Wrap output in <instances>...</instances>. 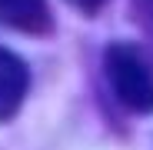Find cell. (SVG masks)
<instances>
[{
  "label": "cell",
  "instance_id": "obj_2",
  "mask_svg": "<svg viewBox=\"0 0 153 150\" xmlns=\"http://www.w3.org/2000/svg\"><path fill=\"white\" fill-rule=\"evenodd\" d=\"M27 87H30L27 63L17 54L0 47V120H10L20 110L23 97H27Z\"/></svg>",
  "mask_w": 153,
  "mask_h": 150
},
{
  "label": "cell",
  "instance_id": "obj_3",
  "mask_svg": "<svg viewBox=\"0 0 153 150\" xmlns=\"http://www.w3.org/2000/svg\"><path fill=\"white\" fill-rule=\"evenodd\" d=\"M0 23L20 34H50L53 17L47 0H0Z\"/></svg>",
  "mask_w": 153,
  "mask_h": 150
},
{
  "label": "cell",
  "instance_id": "obj_4",
  "mask_svg": "<svg viewBox=\"0 0 153 150\" xmlns=\"http://www.w3.org/2000/svg\"><path fill=\"white\" fill-rule=\"evenodd\" d=\"M67 4H70V7H76L80 13H97L100 7L107 4V0H67Z\"/></svg>",
  "mask_w": 153,
  "mask_h": 150
},
{
  "label": "cell",
  "instance_id": "obj_1",
  "mask_svg": "<svg viewBox=\"0 0 153 150\" xmlns=\"http://www.w3.org/2000/svg\"><path fill=\"white\" fill-rule=\"evenodd\" d=\"M103 67L117 100L126 110L133 113L153 110V67L133 43H110L103 54Z\"/></svg>",
  "mask_w": 153,
  "mask_h": 150
},
{
  "label": "cell",
  "instance_id": "obj_5",
  "mask_svg": "<svg viewBox=\"0 0 153 150\" xmlns=\"http://www.w3.org/2000/svg\"><path fill=\"white\" fill-rule=\"evenodd\" d=\"M137 7H140L143 17H153V0H137Z\"/></svg>",
  "mask_w": 153,
  "mask_h": 150
}]
</instances>
